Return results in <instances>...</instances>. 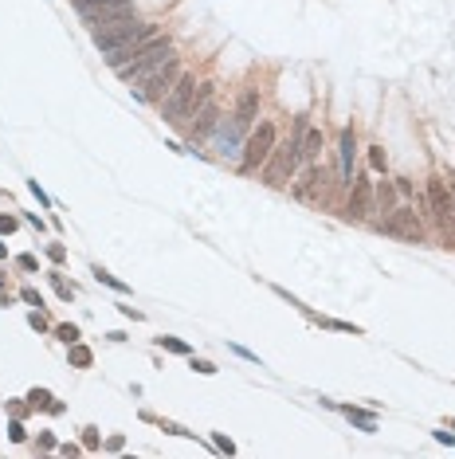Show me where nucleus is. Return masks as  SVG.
I'll return each mask as SVG.
<instances>
[{"label":"nucleus","mask_w":455,"mask_h":459,"mask_svg":"<svg viewBox=\"0 0 455 459\" xmlns=\"http://www.w3.org/2000/svg\"><path fill=\"white\" fill-rule=\"evenodd\" d=\"M346 416H350V420H354V424H361V428H365V432H373V428H377V420H373V416H369V412H357V408H346Z\"/></svg>","instance_id":"obj_14"},{"label":"nucleus","mask_w":455,"mask_h":459,"mask_svg":"<svg viewBox=\"0 0 455 459\" xmlns=\"http://www.w3.org/2000/svg\"><path fill=\"white\" fill-rule=\"evenodd\" d=\"M173 83H177V63H173V59H165L157 71H150V75L142 79V87H138V99H142V102H157V99H165V95L173 91Z\"/></svg>","instance_id":"obj_6"},{"label":"nucleus","mask_w":455,"mask_h":459,"mask_svg":"<svg viewBox=\"0 0 455 459\" xmlns=\"http://www.w3.org/2000/svg\"><path fill=\"white\" fill-rule=\"evenodd\" d=\"M0 255H4V244H0Z\"/></svg>","instance_id":"obj_22"},{"label":"nucleus","mask_w":455,"mask_h":459,"mask_svg":"<svg viewBox=\"0 0 455 459\" xmlns=\"http://www.w3.org/2000/svg\"><path fill=\"white\" fill-rule=\"evenodd\" d=\"M448 181H452V193H455V177H448Z\"/></svg>","instance_id":"obj_21"},{"label":"nucleus","mask_w":455,"mask_h":459,"mask_svg":"<svg viewBox=\"0 0 455 459\" xmlns=\"http://www.w3.org/2000/svg\"><path fill=\"white\" fill-rule=\"evenodd\" d=\"M212 126H216V106H212V102H204L201 110H197V122H193V138H204Z\"/></svg>","instance_id":"obj_9"},{"label":"nucleus","mask_w":455,"mask_h":459,"mask_svg":"<svg viewBox=\"0 0 455 459\" xmlns=\"http://www.w3.org/2000/svg\"><path fill=\"white\" fill-rule=\"evenodd\" d=\"M150 36H153V24H142V20L134 16V20H118V24L95 28V48H99L102 55H110V51H118V48L142 44V40H150Z\"/></svg>","instance_id":"obj_1"},{"label":"nucleus","mask_w":455,"mask_h":459,"mask_svg":"<svg viewBox=\"0 0 455 459\" xmlns=\"http://www.w3.org/2000/svg\"><path fill=\"white\" fill-rule=\"evenodd\" d=\"M385 232L389 236H397V240H408V244H420V220H416V212L408 208V204H401V208H393L389 216H385Z\"/></svg>","instance_id":"obj_7"},{"label":"nucleus","mask_w":455,"mask_h":459,"mask_svg":"<svg viewBox=\"0 0 455 459\" xmlns=\"http://www.w3.org/2000/svg\"><path fill=\"white\" fill-rule=\"evenodd\" d=\"M193 102H197V79H193V75H177V83H173L169 99L161 102V118L177 126V122L193 110Z\"/></svg>","instance_id":"obj_4"},{"label":"nucleus","mask_w":455,"mask_h":459,"mask_svg":"<svg viewBox=\"0 0 455 459\" xmlns=\"http://www.w3.org/2000/svg\"><path fill=\"white\" fill-rule=\"evenodd\" d=\"M318 153H322V134H318V130H306V138H303V157H306V161H314Z\"/></svg>","instance_id":"obj_12"},{"label":"nucleus","mask_w":455,"mask_h":459,"mask_svg":"<svg viewBox=\"0 0 455 459\" xmlns=\"http://www.w3.org/2000/svg\"><path fill=\"white\" fill-rule=\"evenodd\" d=\"M299 161H303V138L295 134V138H287L279 150H271V157H267V185H287V181L295 177Z\"/></svg>","instance_id":"obj_2"},{"label":"nucleus","mask_w":455,"mask_h":459,"mask_svg":"<svg viewBox=\"0 0 455 459\" xmlns=\"http://www.w3.org/2000/svg\"><path fill=\"white\" fill-rule=\"evenodd\" d=\"M71 357H75V365H91V354H87V350H75Z\"/></svg>","instance_id":"obj_18"},{"label":"nucleus","mask_w":455,"mask_h":459,"mask_svg":"<svg viewBox=\"0 0 455 459\" xmlns=\"http://www.w3.org/2000/svg\"><path fill=\"white\" fill-rule=\"evenodd\" d=\"M369 212V181H357V197H354V216Z\"/></svg>","instance_id":"obj_13"},{"label":"nucleus","mask_w":455,"mask_h":459,"mask_svg":"<svg viewBox=\"0 0 455 459\" xmlns=\"http://www.w3.org/2000/svg\"><path fill=\"white\" fill-rule=\"evenodd\" d=\"M193 369L197 373H216V365H208V361H193Z\"/></svg>","instance_id":"obj_20"},{"label":"nucleus","mask_w":455,"mask_h":459,"mask_svg":"<svg viewBox=\"0 0 455 459\" xmlns=\"http://www.w3.org/2000/svg\"><path fill=\"white\" fill-rule=\"evenodd\" d=\"M161 346H165V350H173V354H189V346H185V342H177V338H161Z\"/></svg>","instance_id":"obj_15"},{"label":"nucleus","mask_w":455,"mask_h":459,"mask_svg":"<svg viewBox=\"0 0 455 459\" xmlns=\"http://www.w3.org/2000/svg\"><path fill=\"white\" fill-rule=\"evenodd\" d=\"M255 110H259V95H255V91H248V95H244V99H240V110H236V122H240V126H244V130H248V126H252V118H255Z\"/></svg>","instance_id":"obj_10"},{"label":"nucleus","mask_w":455,"mask_h":459,"mask_svg":"<svg viewBox=\"0 0 455 459\" xmlns=\"http://www.w3.org/2000/svg\"><path fill=\"white\" fill-rule=\"evenodd\" d=\"M75 8H79L95 28L118 24V20H134V4H130V0H75Z\"/></svg>","instance_id":"obj_3"},{"label":"nucleus","mask_w":455,"mask_h":459,"mask_svg":"<svg viewBox=\"0 0 455 459\" xmlns=\"http://www.w3.org/2000/svg\"><path fill=\"white\" fill-rule=\"evenodd\" d=\"M369 161H373L377 169H385V153H381V150H373V153H369Z\"/></svg>","instance_id":"obj_19"},{"label":"nucleus","mask_w":455,"mask_h":459,"mask_svg":"<svg viewBox=\"0 0 455 459\" xmlns=\"http://www.w3.org/2000/svg\"><path fill=\"white\" fill-rule=\"evenodd\" d=\"M59 338H63V342H79V330H75V326H59Z\"/></svg>","instance_id":"obj_17"},{"label":"nucleus","mask_w":455,"mask_h":459,"mask_svg":"<svg viewBox=\"0 0 455 459\" xmlns=\"http://www.w3.org/2000/svg\"><path fill=\"white\" fill-rule=\"evenodd\" d=\"M428 204H432V212H436L440 228H444V232H452V248H455V201L448 197L444 181H432V185H428Z\"/></svg>","instance_id":"obj_8"},{"label":"nucleus","mask_w":455,"mask_h":459,"mask_svg":"<svg viewBox=\"0 0 455 459\" xmlns=\"http://www.w3.org/2000/svg\"><path fill=\"white\" fill-rule=\"evenodd\" d=\"M342 177L354 181V134L350 130L342 134Z\"/></svg>","instance_id":"obj_11"},{"label":"nucleus","mask_w":455,"mask_h":459,"mask_svg":"<svg viewBox=\"0 0 455 459\" xmlns=\"http://www.w3.org/2000/svg\"><path fill=\"white\" fill-rule=\"evenodd\" d=\"M377 201H381V208L389 212V201H393V189H389L385 181H381V189H377Z\"/></svg>","instance_id":"obj_16"},{"label":"nucleus","mask_w":455,"mask_h":459,"mask_svg":"<svg viewBox=\"0 0 455 459\" xmlns=\"http://www.w3.org/2000/svg\"><path fill=\"white\" fill-rule=\"evenodd\" d=\"M275 150V126L271 122H259L252 130V138H248V150H244V169L252 173L259 165H267V157Z\"/></svg>","instance_id":"obj_5"}]
</instances>
